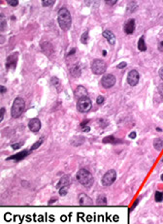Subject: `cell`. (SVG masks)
Listing matches in <instances>:
<instances>
[{"mask_svg":"<svg viewBox=\"0 0 163 224\" xmlns=\"http://www.w3.org/2000/svg\"><path fill=\"white\" fill-rule=\"evenodd\" d=\"M57 21H58V24H59L60 28L62 30H64V31H67V30L71 27V24H72L71 15H70V12L66 8H61L58 11Z\"/></svg>","mask_w":163,"mask_h":224,"instance_id":"1","label":"cell"},{"mask_svg":"<svg viewBox=\"0 0 163 224\" xmlns=\"http://www.w3.org/2000/svg\"><path fill=\"white\" fill-rule=\"evenodd\" d=\"M76 177L78 181L85 187H90L93 184V177L87 169H80L77 173Z\"/></svg>","mask_w":163,"mask_h":224,"instance_id":"2","label":"cell"},{"mask_svg":"<svg viewBox=\"0 0 163 224\" xmlns=\"http://www.w3.org/2000/svg\"><path fill=\"white\" fill-rule=\"evenodd\" d=\"M25 109V102L21 97H17L13 102L11 108V115L14 118H18L22 115Z\"/></svg>","mask_w":163,"mask_h":224,"instance_id":"3","label":"cell"},{"mask_svg":"<svg viewBox=\"0 0 163 224\" xmlns=\"http://www.w3.org/2000/svg\"><path fill=\"white\" fill-rule=\"evenodd\" d=\"M91 106H92L91 100L87 96L78 99L77 101V109L80 113H87L91 109Z\"/></svg>","mask_w":163,"mask_h":224,"instance_id":"4","label":"cell"},{"mask_svg":"<svg viewBox=\"0 0 163 224\" xmlns=\"http://www.w3.org/2000/svg\"><path fill=\"white\" fill-rule=\"evenodd\" d=\"M106 69H107L106 63L101 59H95V60H93V62L91 63V70L93 72V74H95V75L104 74Z\"/></svg>","mask_w":163,"mask_h":224,"instance_id":"5","label":"cell"},{"mask_svg":"<svg viewBox=\"0 0 163 224\" xmlns=\"http://www.w3.org/2000/svg\"><path fill=\"white\" fill-rule=\"evenodd\" d=\"M116 180V172L115 170H109L103 176L102 180H101V183H102L103 186H110L111 184L115 183Z\"/></svg>","mask_w":163,"mask_h":224,"instance_id":"6","label":"cell"},{"mask_svg":"<svg viewBox=\"0 0 163 224\" xmlns=\"http://www.w3.org/2000/svg\"><path fill=\"white\" fill-rule=\"evenodd\" d=\"M116 82V80L115 78L114 75L112 74H106L102 77V79H101V84H102V86L105 88H111L115 86V84Z\"/></svg>","mask_w":163,"mask_h":224,"instance_id":"7","label":"cell"},{"mask_svg":"<svg viewBox=\"0 0 163 224\" xmlns=\"http://www.w3.org/2000/svg\"><path fill=\"white\" fill-rule=\"evenodd\" d=\"M139 79H140V75L137 71L136 70L129 71V73H128V75H127V83L129 86H137V84L139 83Z\"/></svg>","mask_w":163,"mask_h":224,"instance_id":"8","label":"cell"},{"mask_svg":"<svg viewBox=\"0 0 163 224\" xmlns=\"http://www.w3.org/2000/svg\"><path fill=\"white\" fill-rule=\"evenodd\" d=\"M28 128L32 132H38L41 129V121L38 118H32L28 122Z\"/></svg>","mask_w":163,"mask_h":224,"instance_id":"9","label":"cell"},{"mask_svg":"<svg viewBox=\"0 0 163 224\" xmlns=\"http://www.w3.org/2000/svg\"><path fill=\"white\" fill-rule=\"evenodd\" d=\"M17 61H18V53H12L11 55H9L7 57V63H6V67L7 69L15 68L16 65H17Z\"/></svg>","mask_w":163,"mask_h":224,"instance_id":"10","label":"cell"},{"mask_svg":"<svg viewBox=\"0 0 163 224\" xmlns=\"http://www.w3.org/2000/svg\"><path fill=\"white\" fill-rule=\"evenodd\" d=\"M29 153H30L29 150L24 149L23 152H19V153L13 154V155H11L10 157H8L7 160H17V161L21 160V159H23V158H25Z\"/></svg>","mask_w":163,"mask_h":224,"instance_id":"11","label":"cell"},{"mask_svg":"<svg viewBox=\"0 0 163 224\" xmlns=\"http://www.w3.org/2000/svg\"><path fill=\"white\" fill-rule=\"evenodd\" d=\"M78 201H79V204L81 206H91L92 205V200L89 198V197L87 194H84L82 193L80 194L79 198H78Z\"/></svg>","mask_w":163,"mask_h":224,"instance_id":"12","label":"cell"},{"mask_svg":"<svg viewBox=\"0 0 163 224\" xmlns=\"http://www.w3.org/2000/svg\"><path fill=\"white\" fill-rule=\"evenodd\" d=\"M123 30L126 34H132L134 32V30H135V21L133 20V18H131V20H129L125 24H124Z\"/></svg>","mask_w":163,"mask_h":224,"instance_id":"13","label":"cell"},{"mask_svg":"<svg viewBox=\"0 0 163 224\" xmlns=\"http://www.w3.org/2000/svg\"><path fill=\"white\" fill-rule=\"evenodd\" d=\"M102 35H103V37L105 38V39H107V41L111 45H114L116 43V36H115V34L111 31V30H105V31H103Z\"/></svg>","mask_w":163,"mask_h":224,"instance_id":"14","label":"cell"},{"mask_svg":"<svg viewBox=\"0 0 163 224\" xmlns=\"http://www.w3.org/2000/svg\"><path fill=\"white\" fill-rule=\"evenodd\" d=\"M74 94H75V97L77 99H80L82 97H84V96H87V90L85 89V87H84L83 86H80L76 88Z\"/></svg>","mask_w":163,"mask_h":224,"instance_id":"15","label":"cell"},{"mask_svg":"<svg viewBox=\"0 0 163 224\" xmlns=\"http://www.w3.org/2000/svg\"><path fill=\"white\" fill-rule=\"evenodd\" d=\"M70 184V179L68 176H64L62 179L59 180V183H58V184L56 185V187L59 189L60 187L62 186H69Z\"/></svg>","mask_w":163,"mask_h":224,"instance_id":"16","label":"cell"},{"mask_svg":"<svg viewBox=\"0 0 163 224\" xmlns=\"http://www.w3.org/2000/svg\"><path fill=\"white\" fill-rule=\"evenodd\" d=\"M138 50L141 52L147 51V45L145 43V36H142L138 41Z\"/></svg>","mask_w":163,"mask_h":224,"instance_id":"17","label":"cell"},{"mask_svg":"<svg viewBox=\"0 0 163 224\" xmlns=\"http://www.w3.org/2000/svg\"><path fill=\"white\" fill-rule=\"evenodd\" d=\"M153 146L155 149L157 150H161L163 149V140L160 138H156L153 141Z\"/></svg>","mask_w":163,"mask_h":224,"instance_id":"18","label":"cell"},{"mask_svg":"<svg viewBox=\"0 0 163 224\" xmlns=\"http://www.w3.org/2000/svg\"><path fill=\"white\" fill-rule=\"evenodd\" d=\"M120 141L116 140V139L114 136H108L106 138L103 139V143L104 144H113V145H116V143H119Z\"/></svg>","mask_w":163,"mask_h":224,"instance_id":"19","label":"cell"},{"mask_svg":"<svg viewBox=\"0 0 163 224\" xmlns=\"http://www.w3.org/2000/svg\"><path fill=\"white\" fill-rule=\"evenodd\" d=\"M71 73H72V75L75 76V77L80 76L81 75V69H80V67L78 66V65H75V66H74L73 68H71Z\"/></svg>","mask_w":163,"mask_h":224,"instance_id":"20","label":"cell"},{"mask_svg":"<svg viewBox=\"0 0 163 224\" xmlns=\"http://www.w3.org/2000/svg\"><path fill=\"white\" fill-rule=\"evenodd\" d=\"M96 203L98 205H101V206H105V205L107 204V199L105 196H99L98 199H97Z\"/></svg>","mask_w":163,"mask_h":224,"instance_id":"21","label":"cell"},{"mask_svg":"<svg viewBox=\"0 0 163 224\" xmlns=\"http://www.w3.org/2000/svg\"><path fill=\"white\" fill-rule=\"evenodd\" d=\"M154 200L156 201V202H161V201H163V192H160V191L155 192Z\"/></svg>","mask_w":163,"mask_h":224,"instance_id":"22","label":"cell"},{"mask_svg":"<svg viewBox=\"0 0 163 224\" xmlns=\"http://www.w3.org/2000/svg\"><path fill=\"white\" fill-rule=\"evenodd\" d=\"M0 27H1V31H3L6 27V20L4 18V15L1 14V17H0Z\"/></svg>","mask_w":163,"mask_h":224,"instance_id":"23","label":"cell"},{"mask_svg":"<svg viewBox=\"0 0 163 224\" xmlns=\"http://www.w3.org/2000/svg\"><path fill=\"white\" fill-rule=\"evenodd\" d=\"M68 188H69V186H62V187H60V188H59V195L64 196V195L67 194Z\"/></svg>","mask_w":163,"mask_h":224,"instance_id":"24","label":"cell"},{"mask_svg":"<svg viewBox=\"0 0 163 224\" xmlns=\"http://www.w3.org/2000/svg\"><path fill=\"white\" fill-rule=\"evenodd\" d=\"M87 39H88V33H87V32H84V33L83 34V35H82L81 42H82L83 44H87Z\"/></svg>","mask_w":163,"mask_h":224,"instance_id":"25","label":"cell"},{"mask_svg":"<svg viewBox=\"0 0 163 224\" xmlns=\"http://www.w3.org/2000/svg\"><path fill=\"white\" fill-rule=\"evenodd\" d=\"M56 3V1L54 0H43L42 1V4H43V6H50V5H53V4H54Z\"/></svg>","mask_w":163,"mask_h":224,"instance_id":"26","label":"cell"},{"mask_svg":"<svg viewBox=\"0 0 163 224\" xmlns=\"http://www.w3.org/2000/svg\"><path fill=\"white\" fill-rule=\"evenodd\" d=\"M42 143H43V141L42 140H40V141H38V142H36L35 144L31 146V149H30V152H32V150H34V149H37L39 146H40L41 145H42Z\"/></svg>","mask_w":163,"mask_h":224,"instance_id":"27","label":"cell"},{"mask_svg":"<svg viewBox=\"0 0 163 224\" xmlns=\"http://www.w3.org/2000/svg\"><path fill=\"white\" fill-rule=\"evenodd\" d=\"M104 101H105L104 96H98L97 99H96V103L98 104V105H102V104L104 103Z\"/></svg>","mask_w":163,"mask_h":224,"instance_id":"28","label":"cell"},{"mask_svg":"<svg viewBox=\"0 0 163 224\" xmlns=\"http://www.w3.org/2000/svg\"><path fill=\"white\" fill-rule=\"evenodd\" d=\"M7 3L8 4H10L11 6H17L19 4V1H17V0H7Z\"/></svg>","mask_w":163,"mask_h":224,"instance_id":"29","label":"cell"},{"mask_svg":"<svg viewBox=\"0 0 163 224\" xmlns=\"http://www.w3.org/2000/svg\"><path fill=\"white\" fill-rule=\"evenodd\" d=\"M158 92H159V94L161 95V97L163 98V83L158 86Z\"/></svg>","mask_w":163,"mask_h":224,"instance_id":"30","label":"cell"},{"mask_svg":"<svg viewBox=\"0 0 163 224\" xmlns=\"http://www.w3.org/2000/svg\"><path fill=\"white\" fill-rule=\"evenodd\" d=\"M126 62H120L119 64H118V66H116V67H118L119 69H122V68H125L126 67Z\"/></svg>","mask_w":163,"mask_h":224,"instance_id":"31","label":"cell"},{"mask_svg":"<svg viewBox=\"0 0 163 224\" xmlns=\"http://www.w3.org/2000/svg\"><path fill=\"white\" fill-rule=\"evenodd\" d=\"M4 114H5V108H1V118H0V121H3V118H4Z\"/></svg>","mask_w":163,"mask_h":224,"instance_id":"32","label":"cell"},{"mask_svg":"<svg viewBox=\"0 0 163 224\" xmlns=\"http://www.w3.org/2000/svg\"><path fill=\"white\" fill-rule=\"evenodd\" d=\"M158 50H159L160 52H163V41H161L160 43L158 44Z\"/></svg>","mask_w":163,"mask_h":224,"instance_id":"33","label":"cell"},{"mask_svg":"<svg viewBox=\"0 0 163 224\" xmlns=\"http://www.w3.org/2000/svg\"><path fill=\"white\" fill-rule=\"evenodd\" d=\"M158 74H159V77H160V78H161V80L163 81V67H161L160 69H159Z\"/></svg>","mask_w":163,"mask_h":224,"instance_id":"34","label":"cell"},{"mask_svg":"<svg viewBox=\"0 0 163 224\" xmlns=\"http://www.w3.org/2000/svg\"><path fill=\"white\" fill-rule=\"evenodd\" d=\"M21 145H22V143H19V145H12V148H13L14 149H17L19 148V146H21Z\"/></svg>","mask_w":163,"mask_h":224,"instance_id":"35","label":"cell"},{"mask_svg":"<svg viewBox=\"0 0 163 224\" xmlns=\"http://www.w3.org/2000/svg\"><path fill=\"white\" fill-rule=\"evenodd\" d=\"M105 2H106L107 4H110V5H114V4H116V3L118 2V1H116V0H114V1H109V0H106V1H105Z\"/></svg>","mask_w":163,"mask_h":224,"instance_id":"36","label":"cell"},{"mask_svg":"<svg viewBox=\"0 0 163 224\" xmlns=\"http://www.w3.org/2000/svg\"><path fill=\"white\" fill-rule=\"evenodd\" d=\"M129 137H130L131 139H134V138L136 137V133H135V132H132V133H130Z\"/></svg>","mask_w":163,"mask_h":224,"instance_id":"37","label":"cell"},{"mask_svg":"<svg viewBox=\"0 0 163 224\" xmlns=\"http://www.w3.org/2000/svg\"><path fill=\"white\" fill-rule=\"evenodd\" d=\"M0 88H1V93H4V92H6V87H5V86H0Z\"/></svg>","mask_w":163,"mask_h":224,"instance_id":"38","label":"cell"},{"mask_svg":"<svg viewBox=\"0 0 163 224\" xmlns=\"http://www.w3.org/2000/svg\"><path fill=\"white\" fill-rule=\"evenodd\" d=\"M138 202H139V199H137V200H136V202L134 203V205H133V207H132V208H135V206H136V205L138 204Z\"/></svg>","mask_w":163,"mask_h":224,"instance_id":"39","label":"cell"},{"mask_svg":"<svg viewBox=\"0 0 163 224\" xmlns=\"http://www.w3.org/2000/svg\"><path fill=\"white\" fill-rule=\"evenodd\" d=\"M53 201H56V199H53V200H50V203H53Z\"/></svg>","mask_w":163,"mask_h":224,"instance_id":"40","label":"cell"},{"mask_svg":"<svg viewBox=\"0 0 163 224\" xmlns=\"http://www.w3.org/2000/svg\"><path fill=\"white\" fill-rule=\"evenodd\" d=\"M161 180H163V174H162V175H161Z\"/></svg>","mask_w":163,"mask_h":224,"instance_id":"41","label":"cell"}]
</instances>
